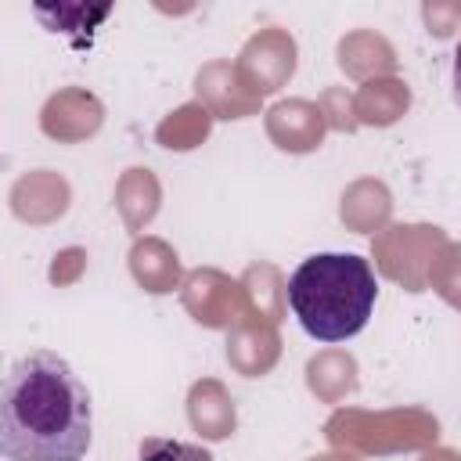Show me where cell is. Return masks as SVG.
Listing matches in <instances>:
<instances>
[{
  "mask_svg": "<svg viewBox=\"0 0 461 461\" xmlns=\"http://www.w3.org/2000/svg\"><path fill=\"white\" fill-rule=\"evenodd\" d=\"M140 461H212V454L198 443L169 439V436H148L140 443Z\"/></svg>",
  "mask_w": 461,
  "mask_h": 461,
  "instance_id": "3957f363",
  "label": "cell"
},
{
  "mask_svg": "<svg viewBox=\"0 0 461 461\" xmlns=\"http://www.w3.org/2000/svg\"><path fill=\"white\" fill-rule=\"evenodd\" d=\"M94 436L90 389L65 357L36 349L0 375V457L83 461Z\"/></svg>",
  "mask_w": 461,
  "mask_h": 461,
  "instance_id": "6da1fadb",
  "label": "cell"
},
{
  "mask_svg": "<svg viewBox=\"0 0 461 461\" xmlns=\"http://www.w3.org/2000/svg\"><path fill=\"white\" fill-rule=\"evenodd\" d=\"M378 277L364 256L317 252L288 277V310L317 342H346L360 335L375 313Z\"/></svg>",
  "mask_w": 461,
  "mask_h": 461,
  "instance_id": "7a4b0ae2",
  "label": "cell"
}]
</instances>
